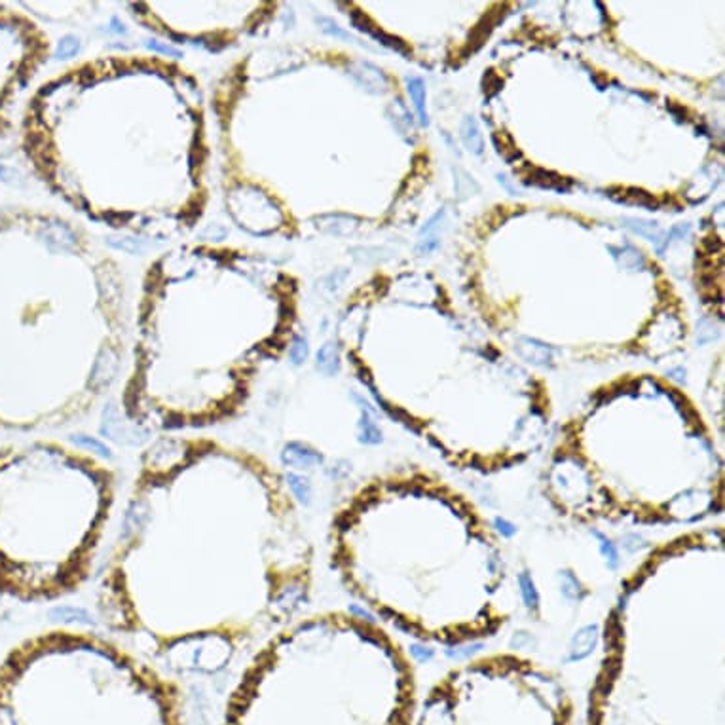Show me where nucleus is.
Returning a JSON list of instances; mask_svg holds the SVG:
<instances>
[{
	"label": "nucleus",
	"instance_id": "1",
	"mask_svg": "<svg viewBox=\"0 0 725 725\" xmlns=\"http://www.w3.org/2000/svg\"><path fill=\"white\" fill-rule=\"evenodd\" d=\"M313 583V537L277 465L213 439L164 437L139 457L95 608L152 661L218 672L302 615Z\"/></svg>",
	"mask_w": 725,
	"mask_h": 725
},
{
	"label": "nucleus",
	"instance_id": "2",
	"mask_svg": "<svg viewBox=\"0 0 725 725\" xmlns=\"http://www.w3.org/2000/svg\"><path fill=\"white\" fill-rule=\"evenodd\" d=\"M329 560L374 621L426 644L496 638L521 606L507 543L441 473L403 465L351 490L329 524Z\"/></svg>",
	"mask_w": 725,
	"mask_h": 725
},
{
	"label": "nucleus",
	"instance_id": "3",
	"mask_svg": "<svg viewBox=\"0 0 725 725\" xmlns=\"http://www.w3.org/2000/svg\"><path fill=\"white\" fill-rule=\"evenodd\" d=\"M541 493L587 528H699L724 513V454L682 390L627 376L560 429Z\"/></svg>",
	"mask_w": 725,
	"mask_h": 725
},
{
	"label": "nucleus",
	"instance_id": "4",
	"mask_svg": "<svg viewBox=\"0 0 725 725\" xmlns=\"http://www.w3.org/2000/svg\"><path fill=\"white\" fill-rule=\"evenodd\" d=\"M412 691V661L390 629L349 609H321L254 649L225 725H406Z\"/></svg>",
	"mask_w": 725,
	"mask_h": 725
},
{
	"label": "nucleus",
	"instance_id": "5",
	"mask_svg": "<svg viewBox=\"0 0 725 725\" xmlns=\"http://www.w3.org/2000/svg\"><path fill=\"white\" fill-rule=\"evenodd\" d=\"M118 473L86 444L0 457V591L27 600L78 593L99 566Z\"/></svg>",
	"mask_w": 725,
	"mask_h": 725
},
{
	"label": "nucleus",
	"instance_id": "6",
	"mask_svg": "<svg viewBox=\"0 0 725 725\" xmlns=\"http://www.w3.org/2000/svg\"><path fill=\"white\" fill-rule=\"evenodd\" d=\"M0 725H182V691L114 634L58 627L0 668Z\"/></svg>",
	"mask_w": 725,
	"mask_h": 725
},
{
	"label": "nucleus",
	"instance_id": "7",
	"mask_svg": "<svg viewBox=\"0 0 725 725\" xmlns=\"http://www.w3.org/2000/svg\"><path fill=\"white\" fill-rule=\"evenodd\" d=\"M515 351L523 361L530 362L534 367H549L554 359V351L549 344L537 340V338H530V336L516 338Z\"/></svg>",
	"mask_w": 725,
	"mask_h": 725
},
{
	"label": "nucleus",
	"instance_id": "8",
	"mask_svg": "<svg viewBox=\"0 0 725 725\" xmlns=\"http://www.w3.org/2000/svg\"><path fill=\"white\" fill-rule=\"evenodd\" d=\"M349 76L359 84L361 87H365L369 94H385L387 89V78L385 74L374 67L372 63H367V61H356L349 65Z\"/></svg>",
	"mask_w": 725,
	"mask_h": 725
},
{
	"label": "nucleus",
	"instance_id": "9",
	"mask_svg": "<svg viewBox=\"0 0 725 725\" xmlns=\"http://www.w3.org/2000/svg\"><path fill=\"white\" fill-rule=\"evenodd\" d=\"M351 23H353V27H356L357 30H362V33H367V35H370L372 38H376V40H380V44H384V46H387V48H392V50L395 51H399V53H403L405 58H410V50H408V46H406L401 38L397 37H393V35H387V33H384V30L380 29V27H376L374 23L370 21L369 17L365 14H361L359 10H356V12H351Z\"/></svg>",
	"mask_w": 725,
	"mask_h": 725
},
{
	"label": "nucleus",
	"instance_id": "10",
	"mask_svg": "<svg viewBox=\"0 0 725 725\" xmlns=\"http://www.w3.org/2000/svg\"><path fill=\"white\" fill-rule=\"evenodd\" d=\"M526 184H534V186H539V189L560 190V192L570 189V181L568 179H562L560 175L552 173V171H545V169H534L532 175L526 179Z\"/></svg>",
	"mask_w": 725,
	"mask_h": 725
},
{
	"label": "nucleus",
	"instance_id": "11",
	"mask_svg": "<svg viewBox=\"0 0 725 725\" xmlns=\"http://www.w3.org/2000/svg\"><path fill=\"white\" fill-rule=\"evenodd\" d=\"M462 141L467 146V150L480 156L484 150V143H482V135H480L479 123L473 116H465L462 122Z\"/></svg>",
	"mask_w": 725,
	"mask_h": 725
},
{
	"label": "nucleus",
	"instance_id": "12",
	"mask_svg": "<svg viewBox=\"0 0 725 725\" xmlns=\"http://www.w3.org/2000/svg\"><path fill=\"white\" fill-rule=\"evenodd\" d=\"M406 86H408V94L412 97L414 109L418 112V120L421 125H428V109H426V84L421 78H406Z\"/></svg>",
	"mask_w": 725,
	"mask_h": 725
},
{
	"label": "nucleus",
	"instance_id": "13",
	"mask_svg": "<svg viewBox=\"0 0 725 725\" xmlns=\"http://www.w3.org/2000/svg\"><path fill=\"white\" fill-rule=\"evenodd\" d=\"M624 226H629L632 232L644 236L653 243H657L661 249V240H663V232L657 226V222H652V220H642V218H624L623 220Z\"/></svg>",
	"mask_w": 725,
	"mask_h": 725
},
{
	"label": "nucleus",
	"instance_id": "14",
	"mask_svg": "<svg viewBox=\"0 0 725 725\" xmlns=\"http://www.w3.org/2000/svg\"><path fill=\"white\" fill-rule=\"evenodd\" d=\"M317 365L325 372H334V370L338 369V344L336 342H326L325 346L320 349Z\"/></svg>",
	"mask_w": 725,
	"mask_h": 725
},
{
	"label": "nucleus",
	"instance_id": "15",
	"mask_svg": "<svg viewBox=\"0 0 725 725\" xmlns=\"http://www.w3.org/2000/svg\"><path fill=\"white\" fill-rule=\"evenodd\" d=\"M627 194H623L621 198H617L615 202H624V203H638V205H642V207H647L649 211H655L657 207H659V203H657V200L652 196V194H647V192H644V190H638V189H629V190H624Z\"/></svg>",
	"mask_w": 725,
	"mask_h": 725
},
{
	"label": "nucleus",
	"instance_id": "16",
	"mask_svg": "<svg viewBox=\"0 0 725 725\" xmlns=\"http://www.w3.org/2000/svg\"><path fill=\"white\" fill-rule=\"evenodd\" d=\"M611 251L615 253L617 261L623 264V268L638 270V268H644V266H645L644 256L640 254V251H636V249H632V247H623V249H611Z\"/></svg>",
	"mask_w": 725,
	"mask_h": 725
},
{
	"label": "nucleus",
	"instance_id": "17",
	"mask_svg": "<svg viewBox=\"0 0 725 725\" xmlns=\"http://www.w3.org/2000/svg\"><path fill=\"white\" fill-rule=\"evenodd\" d=\"M456 192L460 200L473 196L475 192H479V184L473 181L469 173H465L462 169H456Z\"/></svg>",
	"mask_w": 725,
	"mask_h": 725
},
{
	"label": "nucleus",
	"instance_id": "18",
	"mask_svg": "<svg viewBox=\"0 0 725 725\" xmlns=\"http://www.w3.org/2000/svg\"><path fill=\"white\" fill-rule=\"evenodd\" d=\"M80 51V40L76 37H65L61 38L58 44V51H55V58L58 59H69L74 58L76 53Z\"/></svg>",
	"mask_w": 725,
	"mask_h": 725
},
{
	"label": "nucleus",
	"instance_id": "19",
	"mask_svg": "<svg viewBox=\"0 0 725 725\" xmlns=\"http://www.w3.org/2000/svg\"><path fill=\"white\" fill-rule=\"evenodd\" d=\"M317 23H320V25H321V29L325 30L326 35H331V37L342 38V40H349V42H357L356 38L351 37L349 33H346V30L342 29V27H338L336 23L331 21V19H326V17H320V19H317Z\"/></svg>",
	"mask_w": 725,
	"mask_h": 725
},
{
	"label": "nucleus",
	"instance_id": "20",
	"mask_svg": "<svg viewBox=\"0 0 725 725\" xmlns=\"http://www.w3.org/2000/svg\"><path fill=\"white\" fill-rule=\"evenodd\" d=\"M109 243L116 249H122V251H130V253H141L145 249V243L141 240H133V238H123L122 241H118L116 238H110Z\"/></svg>",
	"mask_w": 725,
	"mask_h": 725
},
{
	"label": "nucleus",
	"instance_id": "21",
	"mask_svg": "<svg viewBox=\"0 0 725 725\" xmlns=\"http://www.w3.org/2000/svg\"><path fill=\"white\" fill-rule=\"evenodd\" d=\"M306 356H308V344H306L304 338L297 336V338L292 340V344H290L289 357L292 359V362H302L306 359Z\"/></svg>",
	"mask_w": 725,
	"mask_h": 725
},
{
	"label": "nucleus",
	"instance_id": "22",
	"mask_svg": "<svg viewBox=\"0 0 725 725\" xmlns=\"http://www.w3.org/2000/svg\"><path fill=\"white\" fill-rule=\"evenodd\" d=\"M146 48H150L152 51H158V53H164V55H169V58H182V53L173 46H167L164 42H158V40H148L146 42Z\"/></svg>",
	"mask_w": 725,
	"mask_h": 725
}]
</instances>
